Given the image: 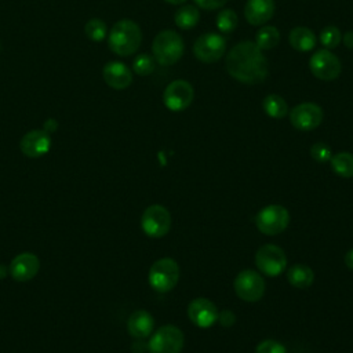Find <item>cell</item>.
I'll return each mask as SVG.
<instances>
[{
  "label": "cell",
  "mask_w": 353,
  "mask_h": 353,
  "mask_svg": "<svg viewBox=\"0 0 353 353\" xmlns=\"http://www.w3.org/2000/svg\"><path fill=\"white\" fill-rule=\"evenodd\" d=\"M228 73L237 81L256 84L268 76V61L255 43L241 41L232 47L225 62Z\"/></svg>",
  "instance_id": "obj_1"
},
{
  "label": "cell",
  "mask_w": 353,
  "mask_h": 353,
  "mask_svg": "<svg viewBox=\"0 0 353 353\" xmlns=\"http://www.w3.org/2000/svg\"><path fill=\"white\" fill-rule=\"evenodd\" d=\"M142 41L141 28L131 19L117 21L109 33V48L120 57H128L137 52Z\"/></svg>",
  "instance_id": "obj_2"
},
{
  "label": "cell",
  "mask_w": 353,
  "mask_h": 353,
  "mask_svg": "<svg viewBox=\"0 0 353 353\" xmlns=\"http://www.w3.org/2000/svg\"><path fill=\"white\" fill-rule=\"evenodd\" d=\"M152 51L160 65H172L179 61L183 54V40L174 30H163L154 37Z\"/></svg>",
  "instance_id": "obj_3"
},
{
  "label": "cell",
  "mask_w": 353,
  "mask_h": 353,
  "mask_svg": "<svg viewBox=\"0 0 353 353\" xmlns=\"http://www.w3.org/2000/svg\"><path fill=\"white\" fill-rule=\"evenodd\" d=\"M148 279L154 291L168 292L179 280V266L172 258H160L150 266Z\"/></svg>",
  "instance_id": "obj_4"
},
{
  "label": "cell",
  "mask_w": 353,
  "mask_h": 353,
  "mask_svg": "<svg viewBox=\"0 0 353 353\" xmlns=\"http://www.w3.org/2000/svg\"><path fill=\"white\" fill-rule=\"evenodd\" d=\"M290 223V214L287 208L279 204H270L262 208L255 216L258 230L268 236H274L285 230Z\"/></svg>",
  "instance_id": "obj_5"
},
{
  "label": "cell",
  "mask_w": 353,
  "mask_h": 353,
  "mask_svg": "<svg viewBox=\"0 0 353 353\" xmlns=\"http://www.w3.org/2000/svg\"><path fill=\"white\" fill-rule=\"evenodd\" d=\"M183 332L171 324L160 327L149 339L150 353H181L183 347Z\"/></svg>",
  "instance_id": "obj_6"
},
{
  "label": "cell",
  "mask_w": 353,
  "mask_h": 353,
  "mask_svg": "<svg viewBox=\"0 0 353 353\" xmlns=\"http://www.w3.org/2000/svg\"><path fill=\"white\" fill-rule=\"evenodd\" d=\"M141 226L146 236L160 239L171 229V215L168 210L160 204L149 205L142 214Z\"/></svg>",
  "instance_id": "obj_7"
},
{
  "label": "cell",
  "mask_w": 353,
  "mask_h": 353,
  "mask_svg": "<svg viewBox=\"0 0 353 353\" xmlns=\"http://www.w3.org/2000/svg\"><path fill=\"white\" fill-rule=\"evenodd\" d=\"M233 287L237 296L245 302H256L265 294V280L252 269L241 270L236 276Z\"/></svg>",
  "instance_id": "obj_8"
},
{
  "label": "cell",
  "mask_w": 353,
  "mask_h": 353,
  "mask_svg": "<svg viewBox=\"0 0 353 353\" xmlns=\"http://www.w3.org/2000/svg\"><path fill=\"white\" fill-rule=\"evenodd\" d=\"M255 265L266 276H279L285 270L287 256L279 245L265 244L255 254Z\"/></svg>",
  "instance_id": "obj_9"
},
{
  "label": "cell",
  "mask_w": 353,
  "mask_h": 353,
  "mask_svg": "<svg viewBox=\"0 0 353 353\" xmlns=\"http://www.w3.org/2000/svg\"><path fill=\"white\" fill-rule=\"evenodd\" d=\"M193 98H194L193 87L186 80L171 81L163 92L164 105L167 106V109L172 112L185 110L193 102Z\"/></svg>",
  "instance_id": "obj_10"
},
{
  "label": "cell",
  "mask_w": 353,
  "mask_h": 353,
  "mask_svg": "<svg viewBox=\"0 0 353 353\" xmlns=\"http://www.w3.org/2000/svg\"><path fill=\"white\" fill-rule=\"evenodd\" d=\"M226 50L225 39L221 34L208 32L205 34H201L197 37V40L193 44V52L196 58L201 62L211 63L218 61Z\"/></svg>",
  "instance_id": "obj_11"
},
{
  "label": "cell",
  "mask_w": 353,
  "mask_h": 353,
  "mask_svg": "<svg viewBox=\"0 0 353 353\" xmlns=\"http://www.w3.org/2000/svg\"><path fill=\"white\" fill-rule=\"evenodd\" d=\"M309 68L312 73L320 79V80H335L339 73H341V61L334 55L331 51L325 50H319L316 51L309 61Z\"/></svg>",
  "instance_id": "obj_12"
},
{
  "label": "cell",
  "mask_w": 353,
  "mask_h": 353,
  "mask_svg": "<svg viewBox=\"0 0 353 353\" xmlns=\"http://www.w3.org/2000/svg\"><path fill=\"white\" fill-rule=\"evenodd\" d=\"M290 121L299 131H312L323 121V109L313 102L299 103L290 112Z\"/></svg>",
  "instance_id": "obj_13"
},
{
  "label": "cell",
  "mask_w": 353,
  "mask_h": 353,
  "mask_svg": "<svg viewBox=\"0 0 353 353\" xmlns=\"http://www.w3.org/2000/svg\"><path fill=\"white\" fill-rule=\"evenodd\" d=\"M188 316L194 325L208 328L218 320V309L210 299L196 298L188 306Z\"/></svg>",
  "instance_id": "obj_14"
},
{
  "label": "cell",
  "mask_w": 353,
  "mask_h": 353,
  "mask_svg": "<svg viewBox=\"0 0 353 353\" xmlns=\"http://www.w3.org/2000/svg\"><path fill=\"white\" fill-rule=\"evenodd\" d=\"M21 152L32 159L44 156L51 148V137L46 130H32L19 142Z\"/></svg>",
  "instance_id": "obj_15"
},
{
  "label": "cell",
  "mask_w": 353,
  "mask_h": 353,
  "mask_svg": "<svg viewBox=\"0 0 353 353\" xmlns=\"http://www.w3.org/2000/svg\"><path fill=\"white\" fill-rule=\"evenodd\" d=\"M40 269V261L34 254L23 252L17 255L10 265V273L17 281H29L33 279Z\"/></svg>",
  "instance_id": "obj_16"
},
{
  "label": "cell",
  "mask_w": 353,
  "mask_h": 353,
  "mask_svg": "<svg viewBox=\"0 0 353 353\" xmlns=\"http://www.w3.org/2000/svg\"><path fill=\"white\" fill-rule=\"evenodd\" d=\"M105 83L114 90H125L132 83V73L130 68L119 61L108 62L102 69Z\"/></svg>",
  "instance_id": "obj_17"
},
{
  "label": "cell",
  "mask_w": 353,
  "mask_h": 353,
  "mask_svg": "<svg viewBox=\"0 0 353 353\" xmlns=\"http://www.w3.org/2000/svg\"><path fill=\"white\" fill-rule=\"evenodd\" d=\"M274 12L273 0H248L244 7L245 19L251 25H263L266 23Z\"/></svg>",
  "instance_id": "obj_18"
},
{
  "label": "cell",
  "mask_w": 353,
  "mask_h": 353,
  "mask_svg": "<svg viewBox=\"0 0 353 353\" xmlns=\"http://www.w3.org/2000/svg\"><path fill=\"white\" fill-rule=\"evenodd\" d=\"M153 327H154V320L152 314L146 310L134 312L127 321V328L130 335L138 339H143L149 336L153 331Z\"/></svg>",
  "instance_id": "obj_19"
},
{
  "label": "cell",
  "mask_w": 353,
  "mask_h": 353,
  "mask_svg": "<svg viewBox=\"0 0 353 353\" xmlns=\"http://www.w3.org/2000/svg\"><path fill=\"white\" fill-rule=\"evenodd\" d=\"M288 41H290L291 47L295 48L296 51H310L316 46L314 33L305 26L294 28L290 32Z\"/></svg>",
  "instance_id": "obj_20"
},
{
  "label": "cell",
  "mask_w": 353,
  "mask_h": 353,
  "mask_svg": "<svg viewBox=\"0 0 353 353\" xmlns=\"http://www.w3.org/2000/svg\"><path fill=\"white\" fill-rule=\"evenodd\" d=\"M287 279L291 285H294L296 288H306L313 284L314 273L307 265L296 263L288 269Z\"/></svg>",
  "instance_id": "obj_21"
},
{
  "label": "cell",
  "mask_w": 353,
  "mask_h": 353,
  "mask_svg": "<svg viewBox=\"0 0 353 353\" xmlns=\"http://www.w3.org/2000/svg\"><path fill=\"white\" fill-rule=\"evenodd\" d=\"M262 106L265 113L273 119H281L288 113L287 102L277 94L266 95L262 102Z\"/></svg>",
  "instance_id": "obj_22"
},
{
  "label": "cell",
  "mask_w": 353,
  "mask_h": 353,
  "mask_svg": "<svg viewBox=\"0 0 353 353\" xmlns=\"http://www.w3.org/2000/svg\"><path fill=\"white\" fill-rule=\"evenodd\" d=\"M332 171L343 178L353 176V154L349 152H341L331 157Z\"/></svg>",
  "instance_id": "obj_23"
},
{
  "label": "cell",
  "mask_w": 353,
  "mask_h": 353,
  "mask_svg": "<svg viewBox=\"0 0 353 353\" xmlns=\"http://www.w3.org/2000/svg\"><path fill=\"white\" fill-rule=\"evenodd\" d=\"M280 41V32L274 26H262L255 36V44L259 50L274 48Z\"/></svg>",
  "instance_id": "obj_24"
},
{
  "label": "cell",
  "mask_w": 353,
  "mask_h": 353,
  "mask_svg": "<svg viewBox=\"0 0 353 353\" xmlns=\"http://www.w3.org/2000/svg\"><path fill=\"white\" fill-rule=\"evenodd\" d=\"M200 19V12L193 6H183L179 10H176L174 21L175 25L181 29H190L196 26V23Z\"/></svg>",
  "instance_id": "obj_25"
},
{
  "label": "cell",
  "mask_w": 353,
  "mask_h": 353,
  "mask_svg": "<svg viewBox=\"0 0 353 353\" xmlns=\"http://www.w3.org/2000/svg\"><path fill=\"white\" fill-rule=\"evenodd\" d=\"M84 33L92 41H101L105 39V36L108 33V28L102 19L92 18V19L87 21V23L84 26Z\"/></svg>",
  "instance_id": "obj_26"
},
{
  "label": "cell",
  "mask_w": 353,
  "mask_h": 353,
  "mask_svg": "<svg viewBox=\"0 0 353 353\" xmlns=\"http://www.w3.org/2000/svg\"><path fill=\"white\" fill-rule=\"evenodd\" d=\"M216 26L222 33L233 32L237 26V14L230 8L219 11L216 15Z\"/></svg>",
  "instance_id": "obj_27"
},
{
  "label": "cell",
  "mask_w": 353,
  "mask_h": 353,
  "mask_svg": "<svg viewBox=\"0 0 353 353\" xmlns=\"http://www.w3.org/2000/svg\"><path fill=\"white\" fill-rule=\"evenodd\" d=\"M132 69L139 76H149L154 70V59L148 54H139L132 62Z\"/></svg>",
  "instance_id": "obj_28"
},
{
  "label": "cell",
  "mask_w": 353,
  "mask_h": 353,
  "mask_svg": "<svg viewBox=\"0 0 353 353\" xmlns=\"http://www.w3.org/2000/svg\"><path fill=\"white\" fill-rule=\"evenodd\" d=\"M342 40L341 30L336 26H325L320 33V41L325 48H335Z\"/></svg>",
  "instance_id": "obj_29"
},
{
  "label": "cell",
  "mask_w": 353,
  "mask_h": 353,
  "mask_svg": "<svg viewBox=\"0 0 353 353\" xmlns=\"http://www.w3.org/2000/svg\"><path fill=\"white\" fill-rule=\"evenodd\" d=\"M310 156L319 161V163H324V161H328L331 160L332 157V153H331V148L324 143V142H317L314 145H312L310 148Z\"/></svg>",
  "instance_id": "obj_30"
},
{
  "label": "cell",
  "mask_w": 353,
  "mask_h": 353,
  "mask_svg": "<svg viewBox=\"0 0 353 353\" xmlns=\"http://www.w3.org/2000/svg\"><path fill=\"white\" fill-rule=\"evenodd\" d=\"M255 353H287V350L284 345H281L280 342L273 339H266L256 346Z\"/></svg>",
  "instance_id": "obj_31"
},
{
  "label": "cell",
  "mask_w": 353,
  "mask_h": 353,
  "mask_svg": "<svg viewBox=\"0 0 353 353\" xmlns=\"http://www.w3.org/2000/svg\"><path fill=\"white\" fill-rule=\"evenodd\" d=\"M196 4L204 10H216L226 4L228 0H194Z\"/></svg>",
  "instance_id": "obj_32"
},
{
  "label": "cell",
  "mask_w": 353,
  "mask_h": 353,
  "mask_svg": "<svg viewBox=\"0 0 353 353\" xmlns=\"http://www.w3.org/2000/svg\"><path fill=\"white\" fill-rule=\"evenodd\" d=\"M216 321H219L221 325H223V327H230V325L234 324L236 317H234L232 310H223V312L218 313V320Z\"/></svg>",
  "instance_id": "obj_33"
},
{
  "label": "cell",
  "mask_w": 353,
  "mask_h": 353,
  "mask_svg": "<svg viewBox=\"0 0 353 353\" xmlns=\"http://www.w3.org/2000/svg\"><path fill=\"white\" fill-rule=\"evenodd\" d=\"M342 41L343 44L347 47V48H353V30H349L343 34L342 37Z\"/></svg>",
  "instance_id": "obj_34"
},
{
  "label": "cell",
  "mask_w": 353,
  "mask_h": 353,
  "mask_svg": "<svg viewBox=\"0 0 353 353\" xmlns=\"http://www.w3.org/2000/svg\"><path fill=\"white\" fill-rule=\"evenodd\" d=\"M345 265H346L349 269L353 270V248L346 252V255H345Z\"/></svg>",
  "instance_id": "obj_35"
},
{
  "label": "cell",
  "mask_w": 353,
  "mask_h": 353,
  "mask_svg": "<svg viewBox=\"0 0 353 353\" xmlns=\"http://www.w3.org/2000/svg\"><path fill=\"white\" fill-rule=\"evenodd\" d=\"M164 1H167V3H170V4H182V3H185L186 0H164Z\"/></svg>",
  "instance_id": "obj_36"
}]
</instances>
